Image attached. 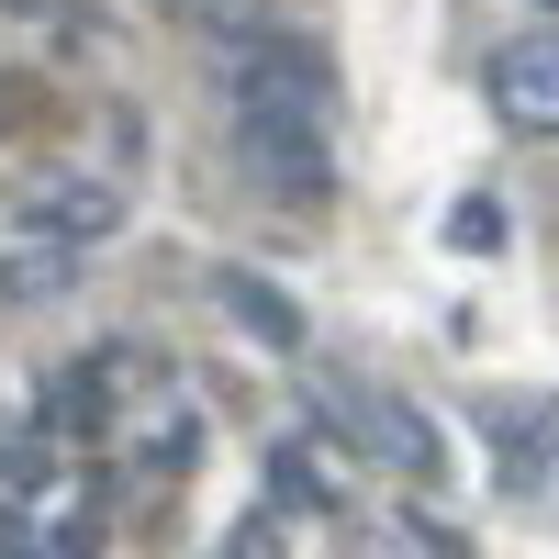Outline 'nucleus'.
I'll list each match as a JSON object with an SVG mask.
<instances>
[{
  "label": "nucleus",
  "mask_w": 559,
  "mask_h": 559,
  "mask_svg": "<svg viewBox=\"0 0 559 559\" xmlns=\"http://www.w3.org/2000/svg\"><path fill=\"white\" fill-rule=\"evenodd\" d=\"M213 79H224V112H313V123H324V90H336V68H324L302 34H269V23L224 34Z\"/></svg>",
  "instance_id": "nucleus-1"
},
{
  "label": "nucleus",
  "mask_w": 559,
  "mask_h": 559,
  "mask_svg": "<svg viewBox=\"0 0 559 559\" xmlns=\"http://www.w3.org/2000/svg\"><path fill=\"white\" fill-rule=\"evenodd\" d=\"M224 134H236V157L269 202L292 213H324L336 202V157H324V123L313 112H224Z\"/></svg>",
  "instance_id": "nucleus-2"
},
{
  "label": "nucleus",
  "mask_w": 559,
  "mask_h": 559,
  "mask_svg": "<svg viewBox=\"0 0 559 559\" xmlns=\"http://www.w3.org/2000/svg\"><path fill=\"white\" fill-rule=\"evenodd\" d=\"M481 90H492V112L515 123V134L559 146V34H503L492 68H481Z\"/></svg>",
  "instance_id": "nucleus-3"
},
{
  "label": "nucleus",
  "mask_w": 559,
  "mask_h": 559,
  "mask_svg": "<svg viewBox=\"0 0 559 559\" xmlns=\"http://www.w3.org/2000/svg\"><path fill=\"white\" fill-rule=\"evenodd\" d=\"M112 191L102 179H45V191H23V224H45V247H79V236H112Z\"/></svg>",
  "instance_id": "nucleus-4"
},
{
  "label": "nucleus",
  "mask_w": 559,
  "mask_h": 559,
  "mask_svg": "<svg viewBox=\"0 0 559 559\" xmlns=\"http://www.w3.org/2000/svg\"><path fill=\"white\" fill-rule=\"evenodd\" d=\"M213 302H224V313H236V324H247V336H258L269 358H302V313H292V302H280V292H269V280H258V269H213Z\"/></svg>",
  "instance_id": "nucleus-5"
},
{
  "label": "nucleus",
  "mask_w": 559,
  "mask_h": 559,
  "mask_svg": "<svg viewBox=\"0 0 559 559\" xmlns=\"http://www.w3.org/2000/svg\"><path fill=\"white\" fill-rule=\"evenodd\" d=\"M269 481H280V503H313V515L336 503V471H324L302 437H292V448H269Z\"/></svg>",
  "instance_id": "nucleus-6"
},
{
  "label": "nucleus",
  "mask_w": 559,
  "mask_h": 559,
  "mask_svg": "<svg viewBox=\"0 0 559 559\" xmlns=\"http://www.w3.org/2000/svg\"><path fill=\"white\" fill-rule=\"evenodd\" d=\"M168 23H202V34H258L269 23V0H157Z\"/></svg>",
  "instance_id": "nucleus-7"
},
{
  "label": "nucleus",
  "mask_w": 559,
  "mask_h": 559,
  "mask_svg": "<svg viewBox=\"0 0 559 559\" xmlns=\"http://www.w3.org/2000/svg\"><path fill=\"white\" fill-rule=\"evenodd\" d=\"M448 247H471V258L503 247V202H459V213H448Z\"/></svg>",
  "instance_id": "nucleus-8"
},
{
  "label": "nucleus",
  "mask_w": 559,
  "mask_h": 559,
  "mask_svg": "<svg viewBox=\"0 0 559 559\" xmlns=\"http://www.w3.org/2000/svg\"><path fill=\"white\" fill-rule=\"evenodd\" d=\"M224 559H280V515H247V526H224Z\"/></svg>",
  "instance_id": "nucleus-9"
},
{
  "label": "nucleus",
  "mask_w": 559,
  "mask_h": 559,
  "mask_svg": "<svg viewBox=\"0 0 559 559\" xmlns=\"http://www.w3.org/2000/svg\"><path fill=\"white\" fill-rule=\"evenodd\" d=\"M403 537H414V548H426V559H471V537H448V526H437V515H414V526H403Z\"/></svg>",
  "instance_id": "nucleus-10"
},
{
  "label": "nucleus",
  "mask_w": 559,
  "mask_h": 559,
  "mask_svg": "<svg viewBox=\"0 0 559 559\" xmlns=\"http://www.w3.org/2000/svg\"><path fill=\"white\" fill-rule=\"evenodd\" d=\"M0 559H45V548H34V537H12V548H0Z\"/></svg>",
  "instance_id": "nucleus-11"
},
{
  "label": "nucleus",
  "mask_w": 559,
  "mask_h": 559,
  "mask_svg": "<svg viewBox=\"0 0 559 559\" xmlns=\"http://www.w3.org/2000/svg\"><path fill=\"white\" fill-rule=\"evenodd\" d=\"M537 12H548V23H559V0H537Z\"/></svg>",
  "instance_id": "nucleus-12"
}]
</instances>
